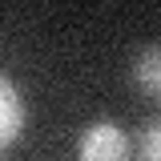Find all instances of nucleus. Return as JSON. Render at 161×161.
I'll return each instance as SVG.
<instances>
[{"mask_svg": "<svg viewBox=\"0 0 161 161\" xmlns=\"http://www.w3.org/2000/svg\"><path fill=\"white\" fill-rule=\"evenodd\" d=\"M133 85L145 97L161 101V44H149L133 57Z\"/></svg>", "mask_w": 161, "mask_h": 161, "instance_id": "nucleus-3", "label": "nucleus"}, {"mask_svg": "<svg viewBox=\"0 0 161 161\" xmlns=\"http://www.w3.org/2000/svg\"><path fill=\"white\" fill-rule=\"evenodd\" d=\"M24 137V97H20L16 80H0V145H16Z\"/></svg>", "mask_w": 161, "mask_h": 161, "instance_id": "nucleus-2", "label": "nucleus"}, {"mask_svg": "<svg viewBox=\"0 0 161 161\" xmlns=\"http://www.w3.org/2000/svg\"><path fill=\"white\" fill-rule=\"evenodd\" d=\"M137 161H161V113L141 125L137 137Z\"/></svg>", "mask_w": 161, "mask_h": 161, "instance_id": "nucleus-4", "label": "nucleus"}, {"mask_svg": "<svg viewBox=\"0 0 161 161\" xmlns=\"http://www.w3.org/2000/svg\"><path fill=\"white\" fill-rule=\"evenodd\" d=\"M77 157L80 161H129V137H125V129L117 121L101 117L80 133Z\"/></svg>", "mask_w": 161, "mask_h": 161, "instance_id": "nucleus-1", "label": "nucleus"}]
</instances>
